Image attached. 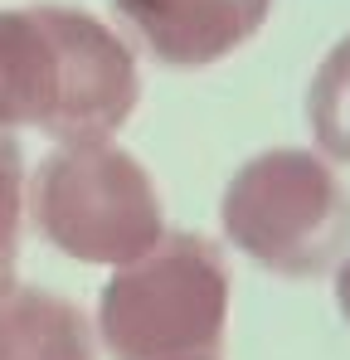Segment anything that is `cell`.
Listing matches in <instances>:
<instances>
[{
  "label": "cell",
  "instance_id": "6da1fadb",
  "mask_svg": "<svg viewBox=\"0 0 350 360\" xmlns=\"http://www.w3.org/2000/svg\"><path fill=\"white\" fill-rule=\"evenodd\" d=\"M141 103L127 39L73 5L0 10V127L54 141H103Z\"/></svg>",
  "mask_w": 350,
  "mask_h": 360
},
{
  "label": "cell",
  "instance_id": "7a4b0ae2",
  "mask_svg": "<svg viewBox=\"0 0 350 360\" xmlns=\"http://www.w3.org/2000/svg\"><path fill=\"white\" fill-rule=\"evenodd\" d=\"M229 326V268L205 234H161L122 263L98 302L112 360H219Z\"/></svg>",
  "mask_w": 350,
  "mask_h": 360
},
{
  "label": "cell",
  "instance_id": "3957f363",
  "mask_svg": "<svg viewBox=\"0 0 350 360\" xmlns=\"http://www.w3.org/2000/svg\"><path fill=\"white\" fill-rule=\"evenodd\" d=\"M219 219L233 248L278 278H321L350 253V190L316 151L248 156L224 185Z\"/></svg>",
  "mask_w": 350,
  "mask_h": 360
},
{
  "label": "cell",
  "instance_id": "277c9868",
  "mask_svg": "<svg viewBox=\"0 0 350 360\" xmlns=\"http://www.w3.org/2000/svg\"><path fill=\"white\" fill-rule=\"evenodd\" d=\"M30 219L58 253L122 268L166 234V210L146 166L103 141H58L25 185Z\"/></svg>",
  "mask_w": 350,
  "mask_h": 360
},
{
  "label": "cell",
  "instance_id": "5b68a950",
  "mask_svg": "<svg viewBox=\"0 0 350 360\" xmlns=\"http://www.w3.org/2000/svg\"><path fill=\"white\" fill-rule=\"evenodd\" d=\"M131 34L166 68H209L243 49L273 0H112Z\"/></svg>",
  "mask_w": 350,
  "mask_h": 360
},
{
  "label": "cell",
  "instance_id": "8992f818",
  "mask_svg": "<svg viewBox=\"0 0 350 360\" xmlns=\"http://www.w3.org/2000/svg\"><path fill=\"white\" fill-rule=\"evenodd\" d=\"M0 360H98L88 316L49 288H10L0 297Z\"/></svg>",
  "mask_w": 350,
  "mask_h": 360
},
{
  "label": "cell",
  "instance_id": "52a82bcc",
  "mask_svg": "<svg viewBox=\"0 0 350 360\" xmlns=\"http://www.w3.org/2000/svg\"><path fill=\"white\" fill-rule=\"evenodd\" d=\"M306 122L331 161H350V34L316 68L306 93Z\"/></svg>",
  "mask_w": 350,
  "mask_h": 360
},
{
  "label": "cell",
  "instance_id": "ba28073f",
  "mask_svg": "<svg viewBox=\"0 0 350 360\" xmlns=\"http://www.w3.org/2000/svg\"><path fill=\"white\" fill-rule=\"evenodd\" d=\"M25 156L15 131L0 127V297L15 288L20 263V229H25Z\"/></svg>",
  "mask_w": 350,
  "mask_h": 360
},
{
  "label": "cell",
  "instance_id": "9c48e42d",
  "mask_svg": "<svg viewBox=\"0 0 350 360\" xmlns=\"http://www.w3.org/2000/svg\"><path fill=\"white\" fill-rule=\"evenodd\" d=\"M336 302H341V316L350 321V258H341L336 268Z\"/></svg>",
  "mask_w": 350,
  "mask_h": 360
}]
</instances>
